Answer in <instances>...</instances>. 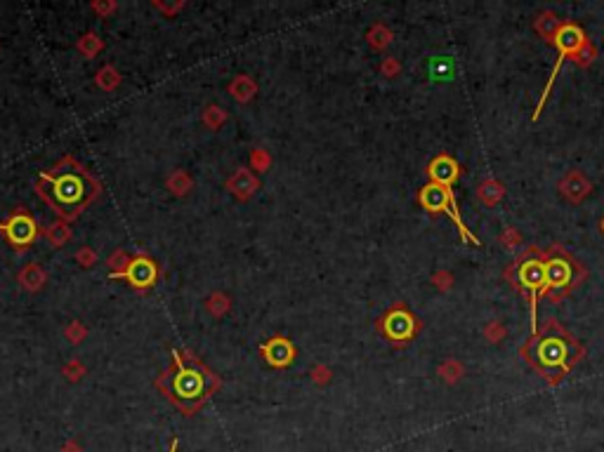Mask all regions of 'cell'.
I'll use <instances>...</instances> for the list:
<instances>
[{
    "mask_svg": "<svg viewBox=\"0 0 604 452\" xmlns=\"http://www.w3.org/2000/svg\"><path fill=\"white\" fill-rule=\"evenodd\" d=\"M36 194L64 222H74L100 198L102 184L74 155H64L50 170L38 174Z\"/></svg>",
    "mask_w": 604,
    "mask_h": 452,
    "instance_id": "6da1fadb",
    "label": "cell"
},
{
    "mask_svg": "<svg viewBox=\"0 0 604 452\" xmlns=\"http://www.w3.org/2000/svg\"><path fill=\"white\" fill-rule=\"evenodd\" d=\"M156 388L185 417H194L220 391L222 379L189 349H173V363L156 377Z\"/></svg>",
    "mask_w": 604,
    "mask_h": 452,
    "instance_id": "7a4b0ae2",
    "label": "cell"
},
{
    "mask_svg": "<svg viewBox=\"0 0 604 452\" xmlns=\"http://www.w3.org/2000/svg\"><path fill=\"white\" fill-rule=\"evenodd\" d=\"M0 233H3L15 252H26L43 231H40V224L29 210L17 208L12 210V215L8 219L0 222Z\"/></svg>",
    "mask_w": 604,
    "mask_h": 452,
    "instance_id": "3957f363",
    "label": "cell"
},
{
    "mask_svg": "<svg viewBox=\"0 0 604 452\" xmlns=\"http://www.w3.org/2000/svg\"><path fill=\"white\" fill-rule=\"evenodd\" d=\"M418 201H420V205H423L425 210H430V212H446L448 217H453V222H455V226H458V231H460V238H463V240H470L472 245H480V240H477L472 233L465 229V224H463V217H460L458 208H455L453 191H451V189L439 186V184H432V182H430L423 191H420Z\"/></svg>",
    "mask_w": 604,
    "mask_h": 452,
    "instance_id": "277c9868",
    "label": "cell"
},
{
    "mask_svg": "<svg viewBox=\"0 0 604 452\" xmlns=\"http://www.w3.org/2000/svg\"><path fill=\"white\" fill-rule=\"evenodd\" d=\"M161 268L146 252H137L135 257H130L128 266L118 273H111V280H125L130 287H135L137 292H149V290L158 282Z\"/></svg>",
    "mask_w": 604,
    "mask_h": 452,
    "instance_id": "5b68a950",
    "label": "cell"
},
{
    "mask_svg": "<svg viewBox=\"0 0 604 452\" xmlns=\"http://www.w3.org/2000/svg\"><path fill=\"white\" fill-rule=\"evenodd\" d=\"M552 40H554V45H557L559 56H557V64L552 66L550 78H547V85H545V90H543V97H540V102H538V106H536V113H533V118H538L540 111H543V104H545V99H547V92L552 90V83H554V78H557V73H559L562 61H564L569 54H576L583 45H586V35H583V31H581V28L576 26V24H562V26L557 28V33H554Z\"/></svg>",
    "mask_w": 604,
    "mask_h": 452,
    "instance_id": "8992f818",
    "label": "cell"
},
{
    "mask_svg": "<svg viewBox=\"0 0 604 452\" xmlns=\"http://www.w3.org/2000/svg\"><path fill=\"white\" fill-rule=\"evenodd\" d=\"M517 280L526 292H529V307H531V332L536 335V307H538V295L545 290V264L538 259H529L519 266Z\"/></svg>",
    "mask_w": 604,
    "mask_h": 452,
    "instance_id": "52a82bcc",
    "label": "cell"
},
{
    "mask_svg": "<svg viewBox=\"0 0 604 452\" xmlns=\"http://www.w3.org/2000/svg\"><path fill=\"white\" fill-rule=\"evenodd\" d=\"M378 328H381V332L390 339V342L406 344L409 339H413V335H416L418 325H416V318H413L404 307H395L381 318Z\"/></svg>",
    "mask_w": 604,
    "mask_h": 452,
    "instance_id": "ba28073f",
    "label": "cell"
},
{
    "mask_svg": "<svg viewBox=\"0 0 604 452\" xmlns=\"http://www.w3.org/2000/svg\"><path fill=\"white\" fill-rule=\"evenodd\" d=\"M260 356L265 358V363L274 367V370H286L295 363L298 358V349L288 337L284 335H274L267 339L265 344H260Z\"/></svg>",
    "mask_w": 604,
    "mask_h": 452,
    "instance_id": "9c48e42d",
    "label": "cell"
},
{
    "mask_svg": "<svg viewBox=\"0 0 604 452\" xmlns=\"http://www.w3.org/2000/svg\"><path fill=\"white\" fill-rule=\"evenodd\" d=\"M224 189H227L229 194L236 198V201L248 203L250 198L257 194L260 179H257V174L252 172L250 167H241V170H236V172L231 174L227 182H224Z\"/></svg>",
    "mask_w": 604,
    "mask_h": 452,
    "instance_id": "30bf717a",
    "label": "cell"
},
{
    "mask_svg": "<svg viewBox=\"0 0 604 452\" xmlns=\"http://www.w3.org/2000/svg\"><path fill=\"white\" fill-rule=\"evenodd\" d=\"M430 177H432V184H439V186H446L451 189L455 179H458V162H455L451 155H439L430 162Z\"/></svg>",
    "mask_w": 604,
    "mask_h": 452,
    "instance_id": "8fae6325",
    "label": "cell"
},
{
    "mask_svg": "<svg viewBox=\"0 0 604 452\" xmlns=\"http://www.w3.org/2000/svg\"><path fill=\"white\" fill-rule=\"evenodd\" d=\"M17 282L22 285V290H26V292H31V295L40 292L47 282V271L40 266V261H29V264H24L19 268Z\"/></svg>",
    "mask_w": 604,
    "mask_h": 452,
    "instance_id": "7c38bea8",
    "label": "cell"
},
{
    "mask_svg": "<svg viewBox=\"0 0 604 452\" xmlns=\"http://www.w3.org/2000/svg\"><path fill=\"white\" fill-rule=\"evenodd\" d=\"M571 282V266L567 259L545 261V290H562Z\"/></svg>",
    "mask_w": 604,
    "mask_h": 452,
    "instance_id": "4fadbf2b",
    "label": "cell"
},
{
    "mask_svg": "<svg viewBox=\"0 0 604 452\" xmlns=\"http://www.w3.org/2000/svg\"><path fill=\"white\" fill-rule=\"evenodd\" d=\"M227 92L234 97V102L248 104L250 99H255V95H257V83H255V78L248 76V73L234 76L231 78V83L227 85Z\"/></svg>",
    "mask_w": 604,
    "mask_h": 452,
    "instance_id": "5bb4252c",
    "label": "cell"
},
{
    "mask_svg": "<svg viewBox=\"0 0 604 452\" xmlns=\"http://www.w3.org/2000/svg\"><path fill=\"white\" fill-rule=\"evenodd\" d=\"M538 358H540V363H545L547 367L562 365L567 358V349L559 339H545V342L538 346Z\"/></svg>",
    "mask_w": 604,
    "mask_h": 452,
    "instance_id": "9a60e30c",
    "label": "cell"
},
{
    "mask_svg": "<svg viewBox=\"0 0 604 452\" xmlns=\"http://www.w3.org/2000/svg\"><path fill=\"white\" fill-rule=\"evenodd\" d=\"M165 189L170 191L175 198H185V196H189V191L194 189V182H192V177H189L187 170H173L165 179Z\"/></svg>",
    "mask_w": 604,
    "mask_h": 452,
    "instance_id": "2e32d148",
    "label": "cell"
},
{
    "mask_svg": "<svg viewBox=\"0 0 604 452\" xmlns=\"http://www.w3.org/2000/svg\"><path fill=\"white\" fill-rule=\"evenodd\" d=\"M43 233H45V240H47V243H50L52 247H64L69 240L74 238L71 226H69V222H64V219H57V222L47 226Z\"/></svg>",
    "mask_w": 604,
    "mask_h": 452,
    "instance_id": "e0dca14e",
    "label": "cell"
},
{
    "mask_svg": "<svg viewBox=\"0 0 604 452\" xmlns=\"http://www.w3.org/2000/svg\"><path fill=\"white\" fill-rule=\"evenodd\" d=\"M121 81H123V76H121V71L114 66V64H104V66L97 71V76H95L97 88L104 90V92H114L118 85H121Z\"/></svg>",
    "mask_w": 604,
    "mask_h": 452,
    "instance_id": "ac0fdd59",
    "label": "cell"
},
{
    "mask_svg": "<svg viewBox=\"0 0 604 452\" xmlns=\"http://www.w3.org/2000/svg\"><path fill=\"white\" fill-rule=\"evenodd\" d=\"M76 49H79L81 56H86V59H95V56L104 49V40L95 31H88L81 35L79 42H76Z\"/></svg>",
    "mask_w": 604,
    "mask_h": 452,
    "instance_id": "d6986e66",
    "label": "cell"
},
{
    "mask_svg": "<svg viewBox=\"0 0 604 452\" xmlns=\"http://www.w3.org/2000/svg\"><path fill=\"white\" fill-rule=\"evenodd\" d=\"M229 120V113L222 109V106H217V104H208L206 109H203V113H201V123L208 127V130H213V132H217L220 130V127L227 123Z\"/></svg>",
    "mask_w": 604,
    "mask_h": 452,
    "instance_id": "ffe728a7",
    "label": "cell"
},
{
    "mask_svg": "<svg viewBox=\"0 0 604 452\" xmlns=\"http://www.w3.org/2000/svg\"><path fill=\"white\" fill-rule=\"evenodd\" d=\"M229 309H231V297L229 295H224V292H213V295H208V299H206V311L213 318H217V321H220V318H224L229 314Z\"/></svg>",
    "mask_w": 604,
    "mask_h": 452,
    "instance_id": "44dd1931",
    "label": "cell"
},
{
    "mask_svg": "<svg viewBox=\"0 0 604 452\" xmlns=\"http://www.w3.org/2000/svg\"><path fill=\"white\" fill-rule=\"evenodd\" d=\"M562 191H564V196L571 198V201H581V198L588 194V182L583 179L579 172H574L562 182Z\"/></svg>",
    "mask_w": 604,
    "mask_h": 452,
    "instance_id": "7402d4cb",
    "label": "cell"
},
{
    "mask_svg": "<svg viewBox=\"0 0 604 452\" xmlns=\"http://www.w3.org/2000/svg\"><path fill=\"white\" fill-rule=\"evenodd\" d=\"M368 42H371V47H376V49L388 47L392 42V31H390V28H385L383 24H376L368 31Z\"/></svg>",
    "mask_w": 604,
    "mask_h": 452,
    "instance_id": "603a6c76",
    "label": "cell"
},
{
    "mask_svg": "<svg viewBox=\"0 0 604 452\" xmlns=\"http://www.w3.org/2000/svg\"><path fill=\"white\" fill-rule=\"evenodd\" d=\"M272 165V155L265 151V148H252L250 151V170L255 172H267Z\"/></svg>",
    "mask_w": 604,
    "mask_h": 452,
    "instance_id": "cb8c5ba5",
    "label": "cell"
},
{
    "mask_svg": "<svg viewBox=\"0 0 604 452\" xmlns=\"http://www.w3.org/2000/svg\"><path fill=\"white\" fill-rule=\"evenodd\" d=\"M86 372H88L86 365H83L79 358H71L64 367H62V374H64L69 381H81L83 377H86Z\"/></svg>",
    "mask_w": 604,
    "mask_h": 452,
    "instance_id": "d4e9b609",
    "label": "cell"
},
{
    "mask_svg": "<svg viewBox=\"0 0 604 452\" xmlns=\"http://www.w3.org/2000/svg\"><path fill=\"white\" fill-rule=\"evenodd\" d=\"M64 337H66L71 344H81L83 339L88 337V328H86V325H83L81 321H71V323H69L66 328H64Z\"/></svg>",
    "mask_w": 604,
    "mask_h": 452,
    "instance_id": "484cf974",
    "label": "cell"
},
{
    "mask_svg": "<svg viewBox=\"0 0 604 452\" xmlns=\"http://www.w3.org/2000/svg\"><path fill=\"white\" fill-rule=\"evenodd\" d=\"M128 261H130V254L125 252L123 247H118V250H114L109 254L107 266L111 268V273H118V271H123V268L128 266Z\"/></svg>",
    "mask_w": 604,
    "mask_h": 452,
    "instance_id": "4316f807",
    "label": "cell"
},
{
    "mask_svg": "<svg viewBox=\"0 0 604 452\" xmlns=\"http://www.w3.org/2000/svg\"><path fill=\"white\" fill-rule=\"evenodd\" d=\"M90 7H93V12L97 14V17L109 19L111 14L118 10V3H116V0H104V3H102V0H93Z\"/></svg>",
    "mask_w": 604,
    "mask_h": 452,
    "instance_id": "83f0119b",
    "label": "cell"
},
{
    "mask_svg": "<svg viewBox=\"0 0 604 452\" xmlns=\"http://www.w3.org/2000/svg\"><path fill=\"white\" fill-rule=\"evenodd\" d=\"M480 194H482V198H484V203L494 205L498 198L503 196V189H501V184H496V182H484L482 189H480Z\"/></svg>",
    "mask_w": 604,
    "mask_h": 452,
    "instance_id": "f1b7e54d",
    "label": "cell"
},
{
    "mask_svg": "<svg viewBox=\"0 0 604 452\" xmlns=\"http://www.w3.org/2000/svg\"><path fill=\"white\" fill-rule=\"evenodd\" d=\"M76 261H79L83 268H93L97 264V252L90 245H83L81 250L76 252Z\"/></svg>",
    "mask_w": 604,
    "mask_h": 452,
    "instance_id": "f546056e",
    "label": "cell"
},
{
    "mask_svg": "<svg viewBox=\"0 0 604 452\" xmlns=\"http://www.w3.org/2000/svg\"><path fill=\"white\" fill-rule=\"evenodd\" d=\"M310 377H312V381H314V384H319V386H326L328 381H331L333 372H331V367H326V365H314L312 370H310Z\"/></svg>",
    "mask_w": 604,
    "mask_h": 452,
    "instance_id": "4dcf8cb0",
    "label": "cell"
},
{
    "mask_svg": "<svg viewBox=\"0 0 604 452\" xmlns=\"http://www.w3.org/2000/svg\"><path fill=\"white\" fill-rule=\"evenodd\" d=\"M151 5L156 7L158 12H163L165 17H175V14H178L180 10H185V7H187V3H182V0H178V3H173V5L163 3V0H161V3H158V0H153Z\"/></svg>",
    "mask_w": 604,
    "mask_h": 452,
    "instance_id": "1f68e13d",
    "label": "cell"
},
{
    "mask_svg": "<svg viewBox=\"0 0 604 452\" xmlns=\"http://www.w3.org/2000/svg\"><path fill=\"white\" fill-rule=\"evenodd\" d=\"M383 73L385 76H397L399 73V64L395 61V59H388L383 64Z\"/></svg>",
    "mask_w": 604,
    "mask_h": 452,
    "instance_id": "d6a6232c",
    "label": "cell"
},
{
    "mask_svg": "<svg viewBox=\"0 0 604 452\" xmlns=\"http://www.w3.org/2000/svg\"><path fill=\"white\" fill-rule=\"evenodd\" d=\"M62 452H83V448L76 438H71V441H66L64 445H62Z\"/></svg>",
    "mask_w": 604,
    "mask_h": 452,
    "instance_id": "836d02e7",
    "label": "cell"
},
{
    "mask_svg": "<svg viewBox=\"0 0 604 452\" xmlns=\"http://www.w3.org/2000/svg\"><path fill=\"white\" fill-rule=\"evenodd\" d=\"M178 448H180V438H173V443H170V450H168V452H178Z\"/></svg>",
    "mask_w": 604,
    "mask_h": 452,
    "instance_id": "e575fe53",
    "label": "cell"
},
{
    "mask_svg": "<svg viewBox=\"0 0 604 452\" xmlns=\"http://www.w3.org/2000/svg\"><path fill=\"white\" fill-rule=\"evenodd\" d=\"M602 229H604V222H602Z\"/></svg>",
    "mask_w": 604,
    "mask_h": 452,
    "instance_id": "d590c367",
    "label": "cell"
}]
</instances>
